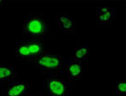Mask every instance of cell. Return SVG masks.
I'll list each match as a JSON object with an SVG mask.
<instances>
[{
    "label": "cell",
    "mask_w": 126,
    "mask_h": 96,
    "mask_svg": "<svg viewBox=\"0 0 126 96\" xmlns=\"http://www.w3.org/2000/svg\"><path fill=\"white\" fill-rule=\"evenodd\" d=\"M49 25L42 15H30L23 20L22 32L24 35L34 37L44 36L48 33Z\"/></svg>",
    "instance_id": "obj_2"
},
{
    "label": "cell",
    "mask_w": 126,
    "mask_h": 96,
    "mask_svg": "<svg viewBox=\"0 0 126 96\" xmlns=\"http://www.w3.org/2000/svg\"><path fill=\"white\" fill-rule=\"evenodd\" d=\"M56 24L63 33L72 34L76 30V22L68 15L58 14L56 19Z\"/></svg>",
    "instance_id": "obj_7"
},
{
    "label": "cell",
    "mask_w": 126,
    "mask_h": 96,
    "mask_svg": "<svg viewBox=\"0 0 126 96\" xmlns=\"http://www.w3.org/2000/svg\"><path fill=\"white\" fill-rule=\"evenodd\" d=\"M3 3H4V1H3V0H0V7L3 5Z\"/></svg>",
    "instance_id": "obj_13"
},
{
    "label": "cell",
    "mask_w": 126,
    "mask_h": 96,
    "mask_svg": "<svg viewBox=\"0 0 126 96\" xmlns=\"http://www.w3.org/2000/svg\"><path fill=\"white\" fill-rule=\"evenodd\" d=\"M38 68L44 73L53 74L61 72L63 67L62 58L58 54L44 53L34 61Z\"/></svg>",
    "instance_id": "obj_3"
},
{
    "label": "cell",
    "mask_w": 126,
    "mask_h": 96,
    "mask_svg": "<svg viewBox=\"0 0 126 96\" xmlns=\"http://www.w3.org/2000/svg\"><path fill=\"white\" fill-rule=\"evenodd\" d=\"M45 53V47L38 40H22L15 44V54L17 58L23 62L35 61Z\"/></svg>",
    "instance_id": "obj_1"
},
{
    "label": "cell",
    "mask_w": 126,
    "mask_h": 96,
    "mask_svg": "<svg viewBox=\"0 0 126 96\" xmlns=\"http://www.w3.org/2000/svg\"><path fill=\"white\" fill-rule=\"evenodd\" d=\"M43 87L49 96H66L68 83L62 77H49L43 83Z\"/></svg>",
    "instance_id": "obj_4"
},
{
    "label": "cell",
    "mask_w": 126,
    "mask_h": 96,
    "mask_svg": "<svg viewBox=\"0 0 126 96\" xmlns=\"http://www.w3.org/2000/svg\"><path fill=\"white\" fill-rule=\"evenodd\" d=\"M29 89V85L26 82L11 79L3 88V96H24Z\"/></svg>",
    "instance_id": "obj_5"
},
{
    "label": "cell",
    "mask_w": 126,
    "mask_h": 96,
    "mask_svg": "<svg viewBox=\"0 0 126 96\" xmlns=\"http://www.w3.org/2000/svg\"><path fill=\"white\" fill-rule=\"evenodd\" d=\"M116 93L119 95H125L126 93V83L125 80L118 81L116 83Z\"/></svg>",
    "instance_id": "obj_11"
},
{
    "label": "cell",
    "mask_w": 126,
    "mask_h": 96,
    "mask_svg": "<svg viewBox=\"0 0 126 96\" xmlns=\"http://www.w3.org/2000/svg\"><path fill=\"white\" fill-rule=\"evenodd\" d=\"M16 75V71L13 67L8 64H0V83L14 79Z\"/></svg>",
    "instance_id": "obj_9"
},
{
    "label": "cell",
    "mask_w": 126,
    "mask_h": 96,
    "mask_svg": "<svg viewBox=\"0 0 126 96\" xmlns=\"http://www.w3.org/2000/svg\"><path fill=\"white\" fill-rule=\"evenodd\" d=\"M116 15V9L113 6H97V23L101 25H109Z\"/></svg>",
    "instance_id": "obj_6"
},
{
    "label": "cell",
    "mask_w": 126,
    "mask_h": 96,
    "mask_svg": "<svg viewBox=\"0 0 126 96\" xmlns=\"http://www.w3.org/2000/svg\"><path fill=\"white\" fill-rule=\"evenodd\" d=\"M82 64L76 60H69L66 62V73L68 77L72 81H78L82 79Z\"/></svg>",
    "instance_id": "obj_8"
},
{
    "label": "cell",
    "mask_w": 126,
    "mask_h": 96,
    "mask_svg": "<svg viewBox=\"0 0 126 96\" xmlns=\"http://www.w3.org/2000/svg\"><path fill=\"white\" fill-rule=\"evenodd\" d=\"M29 96H43L41 95H38V94H34V95H30Z\"/></svg>",
    "instance_id": "obj_12"
},
{
    "label": "cell",
    "mask_w": 126,
    "mask_h": 96,
    "mask_svg": "<svg viewBox=\"0 0 126 96\" xmlns=\"http://www.w3.org/2000/svg\"><path fill=\"white\" fill-rule=\"evenodd\" d=\"M89 55H90V46L88 44H83L75 48L73 59L78 62H82L88 59Z\"/></svg>",
    "instance_id": "obj_10"
}]
</instances>
